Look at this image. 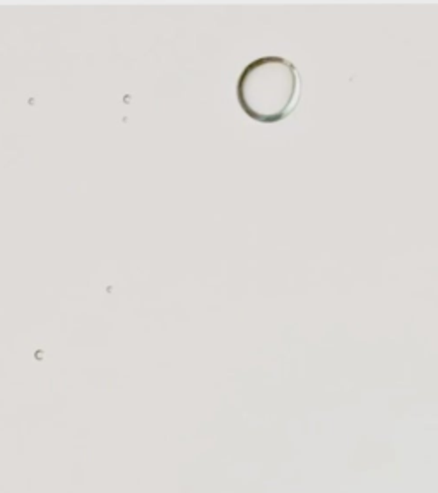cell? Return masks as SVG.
<instances>
[{
  "label": "cell",
  "instance_id": "obj_1",
  "mask_svg": "<svg viewBox=\"0 0 438 493\" xmlns=\"http://www.w3.org/2000/svg\"><path fill=\"white\" fill-rule=\"evenodd\" d=\"M297 96V67L280 55L252 62L238 77V102L257 122L282 121L295 107Z\"/></svg>",
  "mask_w": 438,
  "mask_h": 493
}]
</instances>
